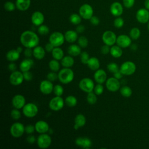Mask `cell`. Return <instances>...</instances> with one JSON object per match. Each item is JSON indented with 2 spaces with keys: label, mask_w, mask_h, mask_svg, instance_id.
I'll return each instance as SVG.
<instances>
[{
  "label": "cell",
  "mask_w": 149,
  "mask_h": 149,
  "mask_svg": "<svg viewBox=\"0 0 149 149\" xmlns=\"http://www.w3.org/2000/svg\"><path fill=\"white\" fill-rule=\"evenodd\" d=\"M20 41L25 48H34L38 45L40 39L36 33L30 30H26L21 34Z\"/></svg>",
  "instance_id": "6da1fadb"
},
{
  "label": "cell",
  "mask_w": 149,
  "mask_h": 149,
  "mask_svg": "<svg viewBox=\"0 0 149 149\" xmlns=\"http://www.w3.org/2000/svg\"><path fill=\"white\" fill-rule=\"evenodd\" d=\"M58 80L63 84H68L72 82L74 79L73 71L70 68H64L61 69L58 73Z\"/></svg>",
  "instance_id": "7a4b0ae2"
},
{
  "label": "cell",
  "mask_w": 149,
  "mask_h": 149,
  "mask_svg": "<svg viewBox=\"0 0 149 149\" xmlns=\"http://www.w3.org/2000/svg\"><path fill=\"white\" fill-rule=\"evenodd\" d=\"M22 112L26 117L31 118L37 115L38 112V108L36 104L33 102H29L26 104L23 107Z\"/></svg>",
  "instance_id": "3957f363"
},
{
  "label": "cell",
  "mask_w": 149,
  "mask_h": 149,
  "mask_svg": "<svg viewBox=\"0 0 149 149\" xmlns=\"http://www.w3.org/2000/svg\"><path fill=\"white\" fill-rule=\"evenodd\" d=\"M37 146L41 149H45L48 148L52 143L51 137L46 133L40 134L37 139Z\"/></svg>",
  "instance_id": "277c9868"
},
{
  "label": "cell",
  "mask_w": 149,
  "mask_h": 149,
  "mask_svg": "<svg viewBox=\"0 0 149 149\" xmlns=\"http://www.w3.org/2000/svg\"><path fill=\"white\" fill-rule=\"evenodd\" d=\"M25 132V126L20 122L13 123L10 128V133L12 137L19 138L22 137Z\"/></svg>",
  "instance_id": "5b68a950"
},
{
  "label": "cell",
  "mask_w": 149,
  "mask_h": 149,
  "mask_svg": "<svg viewBox=\"0 0 149 149\" xmlns=\"http://www.w3.org/2000/svg\"><path fill=\"white\" fill-rule=\"evenodd\" d=\"M94 83L92 79L88 77H84L81 79L79 83V87L83 91L88 93L94 90Z\"/></svg>",
  "instance_id": "8992f818"
},
{
  "label": "cell",
  "mask_w": 149,
  "mask_h": 149,
  "mask_svg": "<svg viewBox=\"0 0 149 149\" xmlns=\"http://www.w3.org/2000/svg\"><path fill=\"white\" fill-rule=\"evenodd\" d=\"M65 36L59 31L53 32L49 37V42L55 47L61 46L65 42Z\"/></svg>",
  "instance_id": "52a82bcc"
},
{
  "label": "cell",
  "mask_w": 149,
  "mask_h": 149,
  "mask_svg": "<svg viewBox=\"0 0 149 149\" xmlns=\"http://www.w3.org/2000/svg\"><path fill=\"white\" fill-rule=\"evenodd\" d=\"M136 69V65L132 61H126L123 62L119 68V70L122 73V74L126 76L133 74L135 72Z\"/></svg>",
  "instance_id": "ba28073f"
},
{
  "label": "cell",
  "mask_w": 149,
  "mask_h": 149,
  "mask_svg": "<svg viewBox=\"0 0 149 149\" xmlns=\"http://www.w3.org/2000/svg\"><path fill=\"white\" fill-rule=\"evenodd\" d=\"M65 101L61 96L53 97L49 102V108L54 111H58L62 109L64 106Z\"/></svg>",
  "instance_id": "9c48e42d"
},
{
  "label": "cell",
  "mask_w": 149,
  "mask_h": 149,
  "mask_svg": "<svg viewBox=\"0 0 149 149\" xmlns=\"http://www.w3.org/2000/svg\"><path fill=\"white\" fill-rule=\"evenodd\" d=\"M116 38L115 33L111 30L105 31L102 35V41L105 44L109 46L113 45L116 42Z\"/></svg>",
  "instance_id": "30bf717a"
},
{
  "label": "cell",
  "mask_w": 149,
  "mask_h": 149,
  "mask_svg": "<svg viewBox=\"0 0 149 149\" xmlns=\"http://www.w3.org/2000/svg\"><path fill=\"white\" fill-rule=\"evenodd\" d=\"M79 15L85 20H90L93 16V9L91 5L87 3L82 5L79 10Z\"/></svg>",
  "instance_id": "8fae6325"
},
{
  "label": "cell",
  "mask_w": 149,
  "mask_h": 149,
  "mask_svg": "<svg viewBox=\"0 0 149 149\" xmlns=\"http://www.w3.org/2000/svg\"><path fill=\"white\" fill-rule=\"evenodd\" d=\"M23 74L22 71L15 70L12 72L9 76V82L13 86H19L24 80Z\"/></svg>",
  "instance_id": "7c38bea8"
},
{
  "label": "cell",
  "mask_w": 149,
  "mask_h": 149,
  "mask_svg": "<svg viewBox=\"0 0 149 149\" xmlns=\"http://www.w3.org/2000/svg\"><path fill=\"white\" fill-rule=\"evenodd\" d=\"M105 86L111 92H115L120 88V83L119 79H117L115 77L108 78L106 80Z\"/></svg>",
  "instance_id": "4fadbf2b"
},
{
  "label": "cell",
  "mask_w": 149,
  "mask_h": 149,
  "mask_svg": "<svg viewBox=\"0 0 149 149\" xmlns=\"http://www.w3.org/2000/svg\"><path fill=\"white\" fill-rule=\"evenodd\" d=\"M137 20L140 23H146L149 21V11L146 8L139 9L136 14Z\"/></svg>",
  "instance_id": "5bb4252c"
},
{
  "label": "cell",
  "mask_w": 149,
  "mask_h": 149,
  "mask_svg": "<svg viewBox=\"0 0 149 149\" xmlns=\"http://www.w3.org/2000/svg\"><path fill=\"white\" fill-rule=\"evenodd\" d=\"M40 91L45 95L50 94L54 89V86L52 81L47 80H44L41 81L40 84Z\"/></svg>",
  "instance_id": "9a60e30c"
},
{
  "label": "cell",
  "mask_w": 149,
  "mask_h": 149,
  "mask_svg": "<svg viewBox=\"0 0 149 149\" xmlns=\"http://www.w3.org/2000/svg\"><path fill=\"white\" fill-rule=\"evenodd\" d=\"M116 43L122 48H125L131 45L132 38L127 35L121 34L117 37Z\"/></svg>",
  "instance_id": "2e32d148"
},
{
  "label": "cell",
  "mask_w": 149,
  "mask_h": 149,
  "mask_svg": "<svg viewBox=\"0 0 149 149\" xmlns=\"http://www.w3.org/2000/svg\"><path fill=\"white\" fill-rule=\"evenodd\" d=\"M12 104L15 108L22 109L26 104V99L23 95L16 94L12 98Z\"/></svg>",
  "instance_id": "e0dca14e"
},
{
  "label": "cell",
  "mask_w": 149,
  "mask_h": 149,
  "mask_svg": "<svg viewBox=\"0 0 149 149\" xmlns=\"http://www.w3.org/2000/svg\"><path fill=\"white\" fill-rule=\"evenodd\" d=\"M75 144L83 148H90L92 146V141L86 137H79L75 140Z\"/></svg>",
  "instance_id": "ac0fdd59"
},
{
  "label": "cell",
  "mask_w": 149,
  "mask_h": 149,
  "mask_svg": "<svg viewBox=\"0 0 149 149\" xmlns=\"http://www.w3.org/2000/svg\"><path fill=\"white\" fill-rule=\"evenodd\" d=\"M94 79L97 83H104L107 80V74L106 72L102 69H98L95 70L94 73Z\"/></svg>",
  "instance_id": "d6986e66"
},
{
  "label": "cell",
  "mask_w": 149,
  "mask_h": 149,
  "mask_svg": "<svg viewBox=\"0 0 149 149\" xmlns=\"http://www.w3.org/2000/svg\"><path fill=\"white\" fill-rule=\"evenodd\" d=\"M110 12L114 16H120L123 12V8L122 4L118 2H113L110 6Z\"/></svg>",
  "instance_id": "ffe728a7"
},
{
  "label": "cell",
  "mask_w": 149,
  "mask_h": 149,
  "mask_svg": "<svg viewBox=\"0 0 149 149\" xmlns=\"http://www.w3.org/2000/svg\"><path fill=\"white\" fill-rule=\"evenodd\" d=\"M31 21L32 23L36 26L41 25L44 21V15L40 11H36L31 15Z\"/></svg>",
  "instance_id": "44dd1931"
},
{
  "label": "cell",
  "mask_w": 149,
  "mask_h": 149,
  "mask_svg": "<svg viewBox=\"0 0 149 149\" xmlns=\"http://www.w3.org/2000/svg\"><path fill=\"white\" fill-rule=\"evenodd\" d=\"M36 131L40 134L46 133L49 130V126L48 123L44 120H38L35 123Z\"/></svg>",
  "instance_id": "7402d4cb"
},
{
  "label": "cell",
  "mask_w": 149,
  "mask_h": 149,
  "mask_svg": "<svg viewBox=\"0 0 149 149\" xmlns=\"http://www.w3.org/2000/svg\"><path fill=\"white\" fill-rule=\"evenodd\" d=\"M34 64L33 60L30 59V58H27L24 60H23L19 65V69L20 71L22 72L29 71L32 68Z\"/></svg>",
  "instance_id": "603a6c76"
},
{
  "label": "cell",
  "mask_w": 149,
  "mask_h": 149,
  "mask_svg": "<svg viewBox=\"0 0 149 149\" xmlns=\"http://www.w3.org/2000/svg\"><path fill=\"white\" fill-rule=\"evenodd\" d=\"M78 33L72 30H68L65 32L64 36L65 40L69 43H73L78 39Z\"/></svg>",
  "instance_id": "cb8c5ba5"
},
{
  "label": "cell",
  "mask_w": 149,
  "mask_h": 149,
  "mask_svg": "<svg viewBox=\"0 0 149 149\" xmlns=\"http://www.w3.org/2000/svg\"><path fill=\"white\" fill-rule=\"evenodd\" d=\"M46 51L41 46L37 45L33 48V56L38 60L42 59L45 55Z\"/></svg>",
  "instance_id": "d4e9b609"
},
{
  "label": "cell",
  "mask_w": 149,
  "mask_h": 149,
  "mask_svg": "<svg viewBox=\"0 0 149 149\" xmlns=\"http://www.w3.org/2000/svg\"><path fill=\"white\" fill-rule=\"evenodd\" d=\"M87 65L90 69L95 71L100 68V63L98 58L95 57H91L88 59Z\"/></svg>",
  "instance_id": "484cf974"
},
{
  "label": "cell",
  "mask_w": 149,
  "mask_h": 149,
  "mask_svg": "<svg viewBox=\"0 0 149 149\" xmlns=\"http://www.w3.org/2000/svg\"><path fill=\"white\" fill-rule=\"evenodd\" d=\"M30 3V0H16V7L21 11H25L29 8Z\"/></svg>",
  "instance_id": "4316f807"
},
{
  "label": "cell",
  "mask_w": 149,
  "mask_h": 149,
  "mask_svg": "<svg viewBox=\"0 0 149 149\" xmlns=\"http://www.w3.org/2000/svg\"><path fill=\"white\" fill-rule=\"evenodd\" d=\"M20 54L16 50V49H10L7 52L6 54V58L10 62H15L19 58Z\"/></svg>",
  "instance_id": "83f0119b"
},
{
  "label": "cell",
  "mask_w": 149,
  "mask_h": 149,
  "mask_svg": "<svg viewBox=\"0 0 149 149\" xmlns=\"http://www.w3.org/2000/svg\"><path fill=\"white\" fill-rule=\"evenodd\" d=\"M81 47L77 44H73L69 46L68 48V52L72 56H77L81 54Z\"/></svg>",
  "instance_id": "f1b7e54d"
},
{
  "label": "cell",
  "mask_w": 149,
  "mask_h": 149,
  "mask_svg": "<svg viewBox=\"0 0 149 149\" xmlns=\"http://www.w3.org/2000/svg\"><path fill=\"white\" fill-rule=\"evenodd\" d=\"M74 63V59L71 55L64 56L63 58L61 60V64L64 68H71L73 66Z\"/></svg>",
  "instance_id": "f546056e"
},
{
  "label": "cell",
  "mask_w": 149,
  "mask_h": 149,
  "mask_svg": "<svg viewBox=\"0 0 149 149\" xmlns=\"http://www.w3.org/2000/svg\"><path fill=\"white\" fill-rule=\"evenodd\" d=\"M112 56L115 58H120L123 54V51L122 49V48L119 47V45H112L110 48V52Z\"/></svg>",
  "instance_id": "4dcf8cb0"
},
{
  "label": "cell",
  "mask_w": 149,
  "mask_h": 149,
  "mask_svg": "<svg viewBox=\"0 0 149 149\" xmlns=\"http://www.w3.org/2000/svg\"><path fill=\"white\" fill-rule=\"evenodd\" d=\"M51 54L54 59L58 61L61 60L64 56L63 51L59 47H55L52 50Z\"/></svg>",
  "instance_id": "1f68e13d"
},
{
  "label": "cell",
  "mask_w": 149,
  "mask_h": 149,
  "mask_svg": "<svg viewBox=\"0 0 149 149\" xmlns=\"http://www.w3.org/2000/svg\"><path fill=\"white\" fill-rule=\"evenodd\" d=\"M74 125L77 126L79 128L83 127L86 123V119L84 115L81 113L77 114L74 118Z\"/></svg>",
  "instance_id": "d6a6232c"
},
{
  "label": "cell",
  "mask_w": 149,
  "mask_h": 149,
  "mask_svg": "<svg viewBox=\"0 0 149 149\" xmlns=\"http://www.w3.org/2000/svg\"><path fill=\"white\" fill-rule=\"evenodd\" d=\"M48 66L51 71L57 72L60 70V63L56 59H52L48 63Z\"/></svg>",
  "instance_id": "836d02e7"
},
{
  "label": "cell",
  "mask_w": 149,
  "mask_h": 149,
  "mask_svg": "<svg viewBox=\"0 0 149 149\" xmlns=\"http://www.w3.org/2000/svg\"><path fill=\"white\" fill-rule=\"evenodd\" d=\"M65 102L69 107H74L77 105V100L76 97L73 95H68L66 97Z\"/></svg>",
  "instance_id": "e575fe53"
},
{
  "label": "cell",
  "mask_w": 149,
  "mask_h": 149,
  "mask_svg": "<svg viewBox=\"0 0 149 149\" xmlns=\"http://www.w3.org/2000/svg\"><path fill=\"white\" fill-rule=\"evenodd\" d=\"M120 94L126 98L130 97L132 94V90L131 88L127 86H124L120 88Z\"/></svg>",
  "instance_id": "d590c367"
},
{
  "label": "cell",
  "mask_w": 149,
  "mask_h": 149,
  "mask_svg": "<svg viewBox=\"0 0 149 149\" xmlns=\"http://www.w3.org/2000/svg\"><path fill=\"white\" fill-rule=\"evenodd\" d=\"M97 95L94 92H93V91L87 93V97H86L87 102L91 105L95 104L97 101Z\"/></svg>",
  "instance_id": "8d00e7d4"
},
{
  "label": "cell",
  "mask_w": 149,
  "mask_h": 149,
  "mask_svg": "<svg viewBox=\"0 0 149 149\" xmlns=\"http://www.w3.org/2000/svg\"><path fill=\"white\" fill-rule=\"evenodd\" d=\"M70 22L74 25H78L81 23V17L80 15L77 13H73L69 17Z\"/></svg>",
  "instance_id": "74e56055"
},
{
  "label": "cell",
  "mask_w": 149,
  "mask_h": 149,
  "mask_svg": "<svg viewBox=\"0 0 149 149\" xmlns=\"http://www.w3.org/2000/svg\"><path fill=\"white\" fill-rule=\"evenodd\" d=\"M129 36L132 39L137 40L140 36V30L137 27H133L130 30Z\"/></svg>",
  "instance_id": "f35d334b"
},
{
  "label": "cell",
  "mask_w": 149,
  "mask_h": 149,
  "mask_svg": "<svg viewBox=\"0 0 149 149\" xmlns=\"http://www.w3.org/2000/svg\"><path fill=\"white\" fill-rule=\"evenodd\" d=\"M78 45L81 48H86L88 45V40L85 36H80L77 39Z\"/></svg>",
  "instance_id": "ab89813d"
},
{
  "label": "cell",
  "mask_w": 149,
  "mask_h": 149,
  "mask_svg": "<svg viewBox=\"0 0 149 149\" xmlns=\"http://www.w3.org/2000/svg\"><path fill=\"white\" fill-rule=\"evenodd\" d=\"M107 68L109 72L112 73H115V72L119 70V68L118 64L115 62H111L108 63L107 66Z\"/></svg>",
  "instance_id": "60d3db41"
},
{
  "label": "cell",
  "mask_w": 149,
  "mask_h": 149,
  "mask_svg": "<svg viewBox=\"0 0 149 149\" xmlns=\"http://www.w3.org/2000/svg\"><path fill=\"white\" fill-rule=\"evenodd\" d=\"M37 31H38V33L40 35L45 36V35H47L49 33V29L47 26H46L45 24H41V25L38 26Z\"/></svg>",
  "instance_id": "b9f144b4"
},
{
  "label": "cell",
  "mask_w": 149,
  "mask_h": 149,
  "mask_svg": "<svg viewBox=\"0 0 149 149\" xmlns=\"http://www.w3.org/2000/svg\"><path fill=\"white\" fill-rule=\"evenodd\" d=\"M53 92L56 96H62L64 92L63 87L60 84H56L54 86Z\"/></svg>",
  "instance_id": "7bdbcfd3"
},
{
  "label": "cell",
  "mask_w": 149,
  "mask_h": 149,
  "mask_svg": "<svg viewBox=\"0 0 149 149\" xmlns=\"http://www.w3.org/2000/svg\"><path fill=\"white\" fill-rule=\"evenodd\" d=\"M10 116L13 119L18 120L21 118V113L19 109L14 108L10 112Z\"/></svg>",
  "instance_id": "ee69618b"
},
{
  "label": "cell",
  "mask_w": 149,
  "mask_h": 149,
  "mask_svg": "<svg viewBox=\"0 0 149 149\" xmlns=\"http://www.w3.org/2000/svg\"><path fill=\"white\" fill-rule=\"evenodd\" d=\"M4 9L8 12H12L15 10L16 5H15L11 1H7L4 4Z\"/></svg>",
  "instance_id": "f6af8a7d"
},
{
  "label": "cell",
  "mask_w": 149,
  "mask_h": 149,
  "mask_svg": "<svg viewBox=\"0 0 149 149\" xmlns=\"http://www.w3.org/2000/svg\"><path fill=\"white\" fill-rule=\"evenodd\" d=\"M123 24H124V20L122 17L119 16L117 17L113 21V25L116 28L120 29L123 27Z\"/></svg>",
  "instance_id": "bcb514c9"
},
{
  "label": "cell",
  "mask_w": 149,
  "mask_h": 149,
  "mask_svg": "<svg viewBox=\"0 0 149 149\" xmlns=\"http://www.w3.org/2000/svg\"><path fill=\"white\" fill-rule=\"evenodd\" d=\"M94 92L97 95H101L103 92H104V86H102V84L100 83H97L94 88Z\"/></svg>",
  "instance_id": "7dc6e473"
},
{
  "label": "cell",
  "mask_w": 149,
  "mask_h": 149,
  "mask_svg": "<svg viewBox=\"0 0 149 149\" xmlns=\"http://www.w3.org/2000/svg\"><path fill=\"white\" fill-rule=\"evenodd\" d=\"M90 59L89 54L86 51H83L80 54V60L82 63L87 65L88 59Z\"/></svg>",
  "instance_id": "c3c4849f"
},
{
  "label": "cell",
  "mask_w": 149,
  "mask_h": 149,
  "mask_svg": "<svg viewBox=\"0 0 149 149\" xmlns=\"http://www.w3.org/2000/svg\"><path fill=\"white\" fill-rule=\"evenodd\" d=\"M47 78L48 80L51 81H55L57 79H58V76L56 72L51 71V72H49L48 74L47 75Z\"/></svg>",
  "instance_id": "681fc988"
},
{
  "label": "cell",
  "mask_w": 149,
  "mask_h": 149,
  "mask_svg": "<svg viewBox=\"0 0 149 149\" xmlns=\"http://www.w3.org/2000/svg\"><path fill=\"white\" fill-rule=\"evenodd\" d=\"M35 130H36V129H35V126L34 125L29 124V125H27L25 126V132L27 134H31L33 133H34V132Z\"/></svg>",
  "instance_id": "f907efd6"
},
{
  "label": "cell",
  "mask_w": 149,
  "mask_h": 149,
  "mask_svg": "<svg viewBox=\"0 0 149 149\" xmlns=\"http://www.w3.org/2000/svg\"><path fill=\"white\" fill-rule=\"evenodd\" d=\"M135 2V0H123V3L126 8H131L133 7Z\"/></svg>",
  "instance_id": "816d5d0a"
},
{
  "label": "cell",
  "mask_w": 149,
  "mask_h": 149,
  "mask_svg": "<svg viewBox=\"0 0 149 149\" xmlns=\"http://www.w3.org/2000/svg\"><path fill=\"white\" fill-rule=\"evenodd\" d=\"M23 77H24V80H26V81H30V80H32V79H33V74L29 70L23 72Z\"/></svg>",
  "instance_id": "f5cc1de1"
},
{
  "label": "cell",
  "mask_w": 149,
  "mask_h": 149,
  "mask_svg": "<svg viewBox=\"0 0 149 149\" xmlns=\"http://www.w3.org/2000/svg\"><path fill=\"white\" fill-rule=\"evenodd\" d=\"M109 47L110 46H109L108 45L104 44L101 48V52L104 55H107V54H109L110 52V48H111Z\"/></svg>",
  "instance_id": "db71d44e"
},
{
  "label": "cell",
  "mask_w": 149,
  "mask_h": 149,
  "mask_svg": "<svg viewBox=\"0 0 149 149\" xmlns=\"http://www.w3.org/2000/svg\"><path fill=\"white\" fill-rule=\"evenodd\" d=\"M31 48H26L24 51V54L26 57L30 58L32 55H33V49Z\"/></svg>",
  "instance_id": "11a10c76"
},
{
  "label": "cell",
  "mask_w": 149,
  "mask_h": 149,
  "mask_svg": "<svg viewBox=\"0 0 149 149\" xmlns=\"http://www.w3.org/2000/svg\"><path fill=\"white\" fill-rule=\"evenodd\" d=\"M90 23H91V24L94 25V26H97L100 23V19L98 17L95 16H93L90 19Z\"/></svg>",
  "instance_id": "9f6ffc18"
},
{
  "label": "cell",
  "mask_w": 149,
  "mask_h": 149,
  "mask_svg": "<svg viewBox=\"0 0 149 149\" xmlns=\"http://www.w3.org/2000/svg\"><path fill=\"white\" fill-rule=\"evenodd\" d=\"M54 48H55V47L49 42L48 43H47L44 47L46 52H52V51Z\"/></svg>",
  "instance_id": "6f0895ef"
},
{
  "label": "cell",
  "mask_w": 149,
  "mask_h": 149,
  "mask_svg": "<svg viewBox=\"0 0 149 149\" xmlns=\"http://www.w3.org/2000/svg\"><path fill=\"white\" fill-rule=\"evenodd\" d=\"M26 141L30 144H33L36 142V141H37V139L34 136L30 134L26 137Z\"/></svg>",
  "instance_id": "680465c9"
},
{
  "label": "cell",
  "mask_w": 149,
  "mask_h": 149,
  "mask_svg": "<svg viewBox=\"0 0 149 149\" xmlns=\"http://www.w3.org/2000/svg\"><path fill=\"white\" fill-rule=\"evenodd\" d=\"M8 69H9L10 71H11V72H14V71L16 70L17 66H16V65L15 63H13V62H11V63H10L8 65Z\"/></svg>",
  "instance_id": "91938a15"
},
{
  "label": "cell",
  "mask_w": 149,
  "mask_h": 149,
  "mask_svg": "<svg viewBox=\"0 0 149 149\" xmlns=\"http://www.w3.org/2000/svg\"><path fill=\"white\" fill-rule=\"evenodd\" d=\"M85 30V27L84 26L82 25V24H78L77 26L76 27V31L78 33H82Z\"/></svg>",
  "instance_id": "94428289"
},
{
  "label": "cell",
  "mask_w": 149,
  "mask_h": 149,
  "mask_svg": "<svg viewBox=\"0 0 149 149\" xmlns=\"http://www.w3.org/2000/svg\"><path fill=\"white\" fill-rule=\"evenodd\" d=\"M123 74L120 70H118V72L113 73V77H115L117 79H120L123 77Z\"/></svg>",
  "instance_id": "6125c7cd"
},
{
  "label": "cell",
  "mask_w": 149,
  "mask_h": 149,
  "mask_svg": "<svg viewBox=\"0 0 149 149\" xmlns=\"http://www.w3.org/2000/svg\"><path fill=\"white\" fill-rule=\"evenodd\" d=\"M145 8L149 10V0H145L144 1Z\"/></svg>",
  "instance_id": "be15d7a7"
},
{
  "label": "cell",
  "mask_w": 149,
  "mask_h": 149,
  "mask_svg": "<svg viewBox=\"0 0 149 149\" xmlns=\"http://www.w3.org/2000/svg\"><path fill=\"white\" fill-rule=\"evenodd\" d=\"M16 50L20 53V54H21L22 52V51H23V48L22 47H17V48H16Z\"/></svg>",
  "instance_id": "e7e4bbea"
},
{
  "label": "cell",
  "mask_w": 149,
  "mask_h": 149,
  "mask_svg": "<svg viewBox=\"0 0 149 149\" xmlns=\"http://www.w3.org/2000/svg\"><path fill=\"white\" fill-rule=\"evenodd\" d=\"M137 48V46L136 45V44H132L131 45V49L135 51L136 49Z\"/></svg>",
  "instance_id": "03108f58"
},
{
  "label": "cell",
  "mask_w": 149,
  "mask_h": 149,
  "mask_svg": "<svg viewBox=\"0 0 149 149\" xmlns=\"http://www.w3.org/2000/svg\"><path fill=\"white\" fill-rule=\"evenodd\" d=\"M147 27H148V30H149V22H148V26H147Z\"/></svg>",
  "instance_id": "003e7915"
}]
</instances>
